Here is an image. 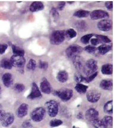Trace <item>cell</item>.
I'll return each instance as SVG.
<instances>
[{
    "mask_svg": "<svg viewBox=\"0 0 114 128\" xmlns=\"http://www.w3.org/2000/svg\"><path fill=\"white\" fill-rule=\"evenodd\" d=\"M45 109L49 116L51 118H55L58 113L59 104L57 101L50 100L45 104Z\"/></svg>",
    "mask_w": 114,
    "mask_h": 128,
    "instance_id": "obj_1",
    "label": "cell"
},
{
    "mask_svg": "<svg viewBox=\"0 0 114 128\" xmlns=\"http://www.w3.org/2000/svg\"><path fill=\"white\" fill-rule=\"evenodd\" d=\"M65 39V31L55 30L51 33L50 36L51 44L54 45H58L62 44Z\"/></svg>",
    "mask_w": 114,
    "mask_h": 128,
    "instance_id": "obj_2",
    "label": "cell"
},
{
    "mask_svg": "<svg viewBox=\"0 0 114 128\" xmlns=\"http://www.w3.org/2000/svg\"><path fill=\"white\" fill-rule=\"evenodd\" d=\"M46 116V110L44 108L39 107L35 108L30 113L31 119L35 122H40L44 119Z\"/></svg>",
    "mask_w": 114,
    "mask_h": 128,
    "instance_id": "obj_3",
    "label": "cell"
},
{
    "mask_svg": "<svg viewBox=\"0 0 114 128\" xmlns=\"http://www.w3.org/2000/svg\"><path fill=\"white\" fill-rule=\"evenodd\" d=\"M97 62L94 60H89L85 62V65L83 71H84L86 76H89L96 72H97Z\"/></svg>",
    "mask_w": 114,
    "mask_h": 128,
    "instance_id": "obj_4",
    "label": "cell"
},
{
    "mask_svg": "<svg viewBox=\"0 0 114 128\" xmlns=\"http://www.w3.org/2000/svg\"><path fill=\"white\" fill-rule=\"evenodd\" d=\"M55 94L61 100L64 102H67L72 98L73 96V92L71 89L62 88L56 91Z\"/></svg>",
    "mask_w": 114,
    "mask_h": 128,
    "instance_id": "obj_5",
    "label": "cell"
},
{
    "mask_svg": "<svg viewBox=\"0 0 114 128\" xmlns=\"http://www.w3.org/2000/svg\"><path fill=\"white\" fill-rule=\"evenodd\" d=\"M10 60L12 64V66L16 68H22L26 64L25 58L22 56L14 55L11 57Z\"/></svg>",
    "mask_w": 114,
    "mask_h": 128,
    "instance_id": "obj_6",
    "label": "cell"
},
{
    "mask_svg": "<svg viewBox=\"0 0 114 128\" xmlns=\"http://www.w3.org/2000/svg\"><path fill=\"white\" fill-rule=\"evenodd\" d=\"M83 49L81 46L77 45V44H73L70 46L65 50L66 55L69 58H72L74 56L77 55L78 54L82 52Z\"/></svg>",
    "mask_w": 114,
    "mask_h": 128,
    "instance_id": "obj_7",
    "label": "cell"
},
{
    "mask_svg": "<svg viewBox=\"0 0 114 128\" xmlns=\"http://www.w3.org/2000/svg\"><path fill=\"white\" fill-rule=\"evenodd\" d=\"M101 97V93L97 90H90L86 93V98L88 102L90 103H96L99 100Z\"/></svg>",
    "mask_w": 114,
    "mask_h": 128,
    "instance_id": "obj_8",
    "label": "cell"
},
{
    "mask_svg": "<svg viewBox=\"0 0 114 128\" xmlns=\"http://www.w3.org/2000/svg\"><path fill=\"white\" fill-rule=\"evenodd\" d=\"M90 16L91 20H99L105 18L109 17L108 12L102 10H96L90 13Z\"/></svg>",
    "mask_w": 114,
    "mask_h": 128,
    "instance_id": "obj_9",
    "label": "cell"
},
{
    "mask_svg": "<svg viewBox=\"0 0 114 128\" xmlns=\"http://www.w3.org/2000/svg\"><path fill=\"white\" fill-rule=\"evenodd\" d=\"M85 117L86 119L91 124L96 120L99 119V112L95 108H90L86 112Z\"/></svg>",
    "mask_w": 114,
    "mask_h": 128,
    "instance_id": "obj_10",
    "label": "cell"
},
{
    "mask_svg": "<svg viewBox=\"0 0 114 128\" xmlns=\"http://www.w3.org/2000/svg\"><path fill=\"white\" fill-rule=\"evenodd\" d=\"M42 97V93L38 87V85L35 82H33L32 84V90L30 93L29 94L27 98L30 100H34V99L40 98Z\"/></svg>",
    "mask_w": 114,
    "mask_h": 128,
    "instance_id": "obj_11",
    "label": "cell"
},
{
    "mask_svg": "<svg viewBox=\"0 0 114 128\" xmlns=\"http://www.w3.org/2000/svg\"><path fill=\"white\" fill-rule=\"evenodd\" d=\"M112 22L110 20H100L97 23V28L102 32H108L112 29Z\"/></svg>",
    "mask_w": 114,
    "mask_h": 128,
    "instance_id": "obj_12",
    "label": "cell"
},
{
    "mask_svg": "<svg viewBox=\"0 0 114 128\" xmlns=\"http://www.w3.org/2000/svg\"><path fill=\"white\" fill-rule=\"evenodd\" d=\"M72 61H73V64L75 68L78 71H81V70H83L84 68V65H85V61L83 57L80 56V55H75L71 58Z\"/></svg>",
    "mask_w": 114,
    "mask_h": 128,
    "instance_id": "obj_13",
    "label": "cell"
},
{
    "mask_svg": "<svg viewBox=\"0 0 114 128\" xmlns=\"http://www.w3.org/2000/svg\"><path fill=\"white\" fill-rule=\"evenodd\" d=\"M40 91L43 93L49 94L52 92V87L47 79L44 78L40 84Z\"/></svg>",
    "mask_w": 114,
    "mask_h": 128,
    "instance_id": "obj_14",
    "label": "cell"
},
{
    "mask_svg": "<svg viewBox=\"0 0 114 128\" xmlns=\"http://www.w3.org/2000/svg\"><path fill=\"white\" fill-rule=\"evenodd\" d=\"M14 116L12 113H6L4 119L2 120V126L4 128H8L13 124Z\"/></svg>",
    "mask_w": 114,
    "mask_h": 128,
    "instance_id": "obj_15",
    "label": "cell"
},
{
    "mask_svg": "<svg viewBox=\"0 0 114 128\" xmlns=\"http://www.w3.org/2000/svg\"><path fill=\"white\" fill-rule=\"evenodd\" d=\"M2 81L5 87H10L13 83V78L10 73H5L2 76Z\"/></svg>",
    "mask_w": 114,
    "mask_h": 128,
    "instance_id": "obj_16",
    "label": "cell"
},
{
    "mask_svg": "<svg viewBox=\"0 0 114 128\" xmlns=\"http://www.w3.org/2000/svg\"><path fill=\"white\" fill-rule=\"evenodd\" d=\"M29 106L28 104L22 103L19 107L17 111V115L19 118H23L28 114Z\"/></svg>",
    "mask_w": 114,
    "mask_h": 128,
    "instance_id": "obj_17",
    "label": "cell"
},
{
    "mask_svg": "<svg viewBox=\"0 0 114 128\" xmlns=\"http://www.w3.org/2000/svg\"><path fill=\"white\" fill-rule=\"evenodd\" d=\"M99 87L103 90L107 91H112L113 88V82L112 80L105 79L100 81Z\"/></svg>",
    "mask_w": 114,
    "mask_h": 128,
    "instance_id": "obj_18",
    "label": "cell"
},
{
    "mask_svg": "<svg viewBox=\"0 0 114 128\" xmlns=\"http://www.w3.org/2000/svg\"><path fill=\"white\" fill-rule=\"evenodd\" d=\"M44 8V5L40 1H35L32 3L30 5L29 10L32 12H37L42 10Z\"/></svg>",
    "mask_w": 114,
    "mask_h": 128,
    "instance_id": "obj_19",
    "label": "cell"
},
{
    "mask_svg": "<svg viewBox=\"0 0 114 128\" xmlns=\"http://www.w3.org/2000/svg\"><path fill=\"white\" fill-rule=\"evenodd\" d=\"M57 78L59 82H67L68 80V74L66 71H60L58 73Z\"/></svg>",
    "mask_w": 114,
    "mask_h": 128,
    "instance_id": "obj_20",
    "label": "cell"
},
{
    "mask_svg": "<svg viewBox=\"0 0 114 128\" xmlns=\"http://www.w3.org/2000/svg\"><path fill=\"white\" fill-rule=\"evenodd\" d=\"M101 72L103 75H110L113 72V65L110 64L103 65L101 68Z\"/></svg>",
    "mask_w": 114,
    "mask_h": 128,
    "instance_id": "obj_21",
    "label": "cell"
},
{
    "mask_svg": "<svg viewBox=\"0 0 114 128\" xmlns=\"http://www.w3.org/2000/svg\"><path fill=\"white\" fill-rule=\"evenodd\" d=\"M111 49L112 46L109 45V44H103L102 45L99 46L98 48H97V51H98L99 54L100 55H103L107 54L109 51H110Z\"/></svg>",
    "mask_w": 114,
    "mask_h": 128,
    "instance_id": "obj_22",
    "label": "cell"
},
{
    "mask_svg": "<svg viewBox=\"0 0 114 128\" xmlns=\"http://www.w3.org/2000/svg\"><path fill=\"white\" fill-rule=\"evenodd\" d=\"M103 111L107 114H112V112H113V101H109L104 104Z\"/></svg>",
    "mask_w": 114,
    "mask_h": 128,
    "instance_id": "obj_23",
    "label": "cell"
},
{
    "mask_svg": "<svg viewBox=\"0 0 114 128\" xmlns=\"http://www.w3.org/2000/svg\"><path fill=\"white\" fill-rule=\"evenodd\" d=\"M0 67L6 70H11L12 68V64L9 59H3L0 62Z\"/></svg>",
    "mask_w": 114,
    "mask_h": 128,
    "instance_id": "obj_24",
    "label": "cell"
},
{
    "mask_svg": "<svg viewBox=\"0 0 114 128\" xmlns=\"http://www.w3.org/2000/svg\"><path fill=\"white\" fill-rule=\"evenodd\" d=\"M88 86L84 85L81 83H77L75 87V90L80 94H84L87 91Z\"/></svg>",
    "mask_w": 114,
    "mask_h": 128,
    "instance_id": "obj_25",
    "label": "cell"
},
{
    "mask_svg": "<svg viewBox=\"0 0 114 128\" xmlns=\"http://www.w3.org/2000/svg\"><path fill=\"white\" fill-rule=\"evenodd\" d=\"M90 12L89 11L84 10H79L77 11L74 14V16L78 17V18H84L88 17L90 15Z\"/></svg>",
    "mask_w": 114,
    "mask_h": 128,
    "instance_id": "obj_26",
    "label": "cell"
},
{
    "mask_svg": "<svg viewBox=\"0 0 114 128\" xmlns=\"http://www.w3.org/2000/svg\"><path fill=\"white\" fill-rule=\"evenodd\" d=\"M12 50L14 55H15L22 56L25 55V50L21 48L18 47V46L16 45H12Z\"/></svg>",
    "mask_w": 114,
    "mask_h": 128,
    "instance_id": "obj_27",
    "label": "cell"
},
{
    "mask_svg": "<svg viewBox=\"0 0 114 128\" xmlns=\"http://www.w3.org/2000/svg\"><path fill=\"white\" fill-rule=\"evenodd\" d=\"M92 125L94 128H107L105 123L102 119H97L91 123Z\"/></svg>",
    "mask_w": 114,
    "mask_h": 128,
    "instance_id": "obj_28",
    "label": "cell"
},
{
    "mask_svg": "<svg viewBox=\"0 0 114 128\" xmlns=\"http://www.w3.org/2000/svg\"><path fill=\"white\" fill-rule=\"evenodd\" d=\"M65 38L68 39H73L77 36V32L73 28H69L67 31H65Z\"/></svg>",
    "mask_w": 114,
    "mask_h": 128,
    "instance_id": "obj_29",
    "label": "cell"
},
{
    "mask_svg": "<svg viewBox=\"0 0 114 128\" xmlns=\"http://www.w3.org/2000/svg\"><path fill=\"white\" fill-rule=\"evenodd\" d=\"M107 128H111L113 125V118L110 116H105L102 119Z\"/></svg>",
    "mask_w": 114,
    "mask_h": 128,
    "instance_id": "obj_30",
    "label": "cell"
},
{
    "mask_svg": "<svg viewBox=\"0 0 114 128\" xmlns=\"http://www.w3.org/2000/svg\"><path fill=\"white\" fill-rule=\"evenodd\" d=\"M36 65L37 64L36 60H33V59H31L29 61L28 65H27V69H28V70H29V71H34L36 68Z\"/></svg>",
    "mask_w": 114,
    "mask_h": 128,
    "instance_id": "obj_31",
    "label": "cell"
},
{
    "mask_svg": "<svg viewBox=\"0 0 114 128\" xmlns=\"http://www.w3.org/2000/svg\"><path fill=\"white\" fill-rule=\"evenodd\" d=\"M95 36L99 40L100 43L109 44V43H110V42H111V40L107 36H103V35H95Z\"/></svg>",
    "mask_w": 114,
    "mask_h": 128,
    "instance_id": "obj_32",
    "label": "cell"
},
{
    "mask_svg": "<svg viewBox=\"0 0 114 128\" xmlns=\"http://www.w3.org/2000/svg\"><path fill=\"white\" fill-rule=\"evenodd\" d=\"M93 36V34H88L86 35H84V36H82L81 38V39H80V41L83 44H89L90 40L91 39Z\"/></svg>",
    "mask_w": 114,
    "mask_h": 128,
    "instance_id": "obj_33",
    "label": "cell"
},
{
    "mask_svg": "<svg viewBox=\"0 0 114 128\" xmlns=\"http://www.w3.org/2000/svg\"><path fill=\"white\" fill-rule=\"evenodd\" d=\"M63 124V122L60 119H54L52 120L50 122H49V125L51 127L54 128V127H57V126H61Z\"/></svg>",
    "mask_w": 114,
    "mask_h": 128,
    "instance_id": "obj_34",
    "label": "cell"
},
{
    "mask_svg": "<svg viewBox=\"0 0 114 128\" xmlns=\"http://www.w3.org/2000/svg\"><path fill=\"white\" fill-rule=\"evenodd\" d=\"M14 88L17 92H23L25 89V85L23 84H21V83H17L14 85Z\"/></svg>",
    "mask_w": 114,
    "mask_h": 128,
    "instance_id": "obj_35",
    "label": "cell"
},
{
    "mask_svg": "<svg viewBox=\"0 0 114 128\" xmlns=\"http://www.w3.org/2000/svg\"><path fill=\"white\" fill-rule=\"evenodd\" d=\"M51 14L52 16V18H54V20L55 21H57L59 19V13L58 12L57 10L55 8L53 7L51 10Z\"/></svg>",
    "mask_w": 114,
    "mask_h": 128,
    "instance_id": "obj_36",
    "label": "cell"
},
{
    "mask_svg": "<svg viewBox=\"0 0 114 128\" xmlns=\"http://www.w3.org/2000/svg\"><path fill=\"white\" fill-rule=\"evenodd\" d=\"M97 74H98V72H96L92 74L91 75H90L89 76L84 77V82H87V83L91 82V81H92L96 77V76H97Z\"/></svg>",
    "mask_w": 114,
    "mask_h": 128,
    "instance_id": "obj_37",
    "label": "cell"
},
{
    "mask_svg": "<svg viewBox=\"0 0 114 128\" xmlns=\"http://www.w3.org/2000/svg\"><path fill=\"white\" fill-rule=\"evenodd\" d=\"M74 80L75 82L77 83H81V82L84 81V77L82 75L80 74H75L74 75Z\"/></svg>",
    "mask_w": 114,
    "mask_h": 128,
    "instance_id": "obj_38",
    "label": "cell"
},
{
    "mask_svg": "<svg viewBox=\"0 0 114 128\" xmlns=\"http://www.w3.org/2000/svg\"><path fill=\"white\" fill-rule=\"evenodd\" d=\"M84 50L87 52L89 53V54H93V53L95 52V51L96 50V48L93 46H87L84 48Z\"/></svg>",
    "mask_w": 114,
    "mask_h": 128,
    "instance_id": "obj_39",
    "label": "cell"
},
{
    "mask_svg": "<svg viewBox=\"0 0 114 128\" xmlns=\"http://www.w3.org/2000/svg\"><path fill=\"white\" fill-rule=\"evenodd\" d=\"M39 68L42 69V70H46L48 68V63L45 61H40L39 63Z\"/></svg>",
    "mask_w": 114,
    "mask_h": 128,
    "instance_id": "obj_40",
    "label": "cell"
},
{
    "mask_svg": "<svg viewBox=\"0 0 114 128\" xmlns=\"http://www.w3.org/2000/svg\"><path fill=\"white\" fill-rule=\"evenodd\" d=\"M8 48V45L7 44H0V54L3 55L4 54L6 51L7 50Z\"/></svg>",
    "mask_w": 114,
    "mask_h": 128,
    "instance_id": "obj_41",
    "label": "cell"
},
{
    "mask_svg": "<svg viewBox=\"0 0 114 128\" xmlns=\"http://www.w3.org/2000/svg\"><path fill=\"white\" fill-rule=\"evenodd\" d=\"M105 6L109 10H112L113 9V2L112 1H107L105 2Z\"/></svg>",
    "mask_w": 114,
    "mask_h": 128,
    "instance_id": "obj_42",
    "label": "cell"
},
{
    "mask_svg": "<svg viewBox=\"0 0 114 128\" xmlns=\"http://www.w3.org/2000/svg\"><path fill=\"white\" fill-rule=\"evenodd\" d=\"M91 44H92V46H96V45H97V44H100V42L99 41V40L97 39V38H93V39H91L90 40Z\"/></svg>",
    "mask_w": 114,
    "mask_h": 128,
    "instance_id": "obj_43",
    "label": "cell"
},
{
    "mask_svg": "<svg viewBox=\"0 0 114 128\" xmlns=\"http://www.w3.org/2000/svg\"><path fill=\"white\" fill-rule=\"evenodd\" d=\"M86 24L84 23V22H79V23L77 24V26L78 28V30H81L82 29H84L85 27H86Z\"/></svg>",
    "mask_w": 114,
    "mask_h": 128,
    "instance_id": "obj_44",
    "label": "cell"
},
{
    "mask_svg": "<svg viewBox=\"0 0 114 128\" xmlns=\"http://www.w3.org/2000/svg\"><path fill=\"white\" fill-rule=\"evenodd\" d=\"M22 127L23 128H29L32 127V124H30V122L29 121H25L22 124Z\"/></svg>",
    "mask_w": 114,
    "mask_h": 128,
    "instance_id": "obj_45",
    "label": "cell"
},
{
    "mask_svg": "<svg viewBox=\"0 0 114 128\" xmlns=\"http://www.w3.org/2000/svg\"><path fill=\"white\" fill-rule=\"evenodd\" d=\"M65 2H60L59 3L58 6V9L59 10L62 11V10L64 8V7H65Z\"/></svg>",
    "mask_w": 114,
    "mask_h": 128,
    "instance_id": "obj_46",
    "label": "cell"
},
{
    "mask_svg": "<svg viewBox=\"0 0 114 128\" xmlns=\"http://www.w3.org/2000/svg\"><path fill=\"white\" fill-rule=\"evenodd\" d=\"M6 112L4 110H0V122H2V120L4 119L5 115H6Z\"/></svg>",
    "mask_w": 114,
    "mask_h": 128,
    "instance_id": "obj_47",
    "label": "cell"
},
{
    "mask_svg": "<svg viewBox=\"0 0 114 128\" xmlns=\"http://www.w3.org/2000/svg\"><path fill=\"white\" fill-rule=\"evenodd\" d=\"M77 118L78 119H83V115L81 113H79L77 114Z\"/></svg>",
    "mask_w": 114,
    "mask_h": 128,
    "instance_id": "obj_48",
    "label": "cell"
},
{
    "mask_svg": "<svg viewBox=\"0 0 114 128\" xmlns=\"http://www.w3.org/2000/svg\"><path fill=\"white\" fill-rule=\"evenodd\" d=\"M1 93H2V88H1V87L0 86V98H1Z\"/></svg>",
    "mask_w": 114,
    "mask_h": 128,
    "instance_id": "obj_49",
    "label": "cell"
},
{
    "mask_svg": "<svg viewBox=\"0 0 114 128\" xmlns=\"http://www.w3.org/2000/svg\"><path fill=\"white\" fill-rule=\"evenodd\" d=\"M68 3L70 4H73L74 2H68Z\"/></svg>",
    "mask_w": 114,
    "mask_h": 128,
    "instance_id": "obj_50",
    "label": "cell"
},
{
    "mask_svg": "<svg viewBox=\"0 0 114 128\" xmlns=\"http://www.w3.org/2000/svg\"></svg>",
    "mask_w": 114,
    "mask_h": 128,
    "instance_id": "obj_51",
    "label": "cell"
}]
</instances>
